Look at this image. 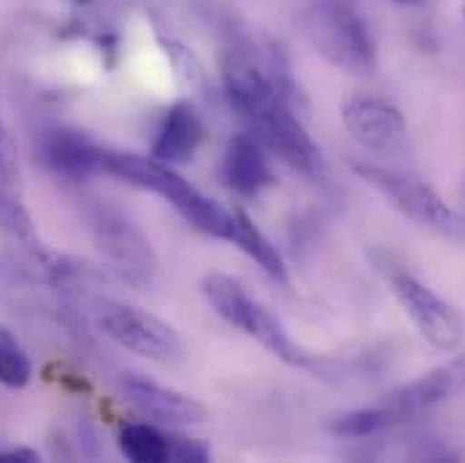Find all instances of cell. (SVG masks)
Wrapping results in <instances>:
<instances>
[{
    "mask_svg": "<svg viewBox=\"0 0 465 463\" xmlns=\"http://www.w3.org/2000/svg\"><path fill=\"white\" fill-rule=\"evenodd\" d=\"M392 293L409 320L417 326L420 337L441 352H452L463 345L465 339V315L455 309L450 301H444L439 293H433L428 285L414 279L409 271L390 274Z\"/></svg>",
    "mask_w": 465,
    "mask_h": 463,
    "instance_id": "obj_7",
    "label": "cell"
},
{
    "mask_svg": "<svg viewBox=\"0 0 465 463\" xmlns=\"http://www.w3.org/2000/svg\"><path fill=\"white\" fill-rule=\"evenodd\" d=\"M33 377V360L25 352L22 342L0 326V385L5 388H25Z\"/></svg>",
    "mask_w": 465,
    "mask_h": 463,
    "instance_id": "obj_19",
    "label": "cell"
},
{
    "mask_svg": "<svg viewBox=\"0 0 465 463\" xmlns=\"http://www.w3.org/2000/svg\"><path fill=\"white\" fill-rule=\"evenodd\" d=\"M104 174H112L116 179L149 190L168 201L195 231L206 233L220 241L235 238V217L225 206L203 196L195 185H190L173 166L157 160V157H143V155H130V152H109L104 149Z\"/></svg>",
    "mask_w": 465,
    "mask_h": 463,
    "instance_id": "obj_1",
    "label": "cell"
},
{
    "mask_svg": "<svg viewBox=\"0 0 465 463\" xmlns=\"http://www.w3.org/2000/svg\"><path fill=\"white\" fill-rule=\"evenodd\" d=\"M203 296L212 304V309L232 328L243 331L246 337H252L254 342H260L273 357H279L287 366L295 368H309V371H320V363L298 347L290 334L284 331V326L262 307L257 304L232 277L228 274H209L203 279Z\"/></svg>",
    "mask_w": 465,
    "mask_h": 463,
    "instance_id": "obj_3",
    "label": "cell"
},
{
    "mask_svg": "<svg viewBox=\"0 0 465 463\" xmlns=\"http://www.w3.org/2000/svg\"><path fill=\"white\" fill-rule=\"evenodd\" d=\"M41 160L60 176L87 179L104 171V149L93 144L84 133L57 127L41 138Z\"/></svg>",
    "mask_w": 465,
    "mask_h": 463,
    "instance_id": "obj_12",
    "label": "cell"
},
{
    "mask_svg": "<svg viewBox=\"0 0 465 463\" xmlns=\"http://www.w3.org/2000/svg\"><path fill=\"white\" fill-rule=\"evenodd\" d=\"M122 390H124V398L141 415H146V418H152L157 423H165V426H198V423L209 420L206 404H201L198 398H193V396H187L182 390L157 385V382H152L146 377L127 374L122 379Z\"/></svg>",
    "mask_w": 465,
    "mask_h": 463,
    "instance_id": "obj_10",
    "label": "cell"
},
{
    "mask_svg": "<svg viewBox=\"0 0 465 463\" xmlns=\"http://www.w3.org/2000/svg\"><path fill=\"white\" fill-rule=\"evenodd\" d=\"M168 461H209V448L198 439L168 437Z\"/></svg>",
    "mask_w": 465,
    "mask_h": 463,
    "instance_id": "obj_21",
    "label": "cell"
},
{
    "mask_svg": "<svg viewBox=\"0 0 465 463\" xmlns=\"http://www.w3.org/2000/svg\"><path fill=\"white\" fill-rule=\"evenodd\" d=\"M0 461L33 463V461H41V456H38L35 450H30V448H19V450H8V453H0Z\"/></svg>",
    "mask_w": 465,
    "mask_h": 463,
    "instance_id": "obj_22",
    "label": "cell"
},
{
    "mask_svg": "<svg viewBox=\"0 0 465 463\" xmlns=\"http://www.w3.org/2000/svg\"><path fill=\"white\" fill-rule=\"evenodd\" d=\"M301 22L314 52L339 71L351 76H368L376 71L379 57L373 35L349 0H314L306 5Z\"/></svg>",
    "mask_w": 465,
    "mask_h": 463,
    "instance_id": "obj_2",
    "label": "cell"
},
{
    "mask_svg": "<svg viewBox=\"0 0 465 463\" xmlns=\"http://www.w3.org/2000/svg\"><path fill=\"white\" fill-rule=\"evenodd\" d=\"M232 217H235V238H232V244L241 247L271 279L284 285L290 277H287V266H284V257L276 249V244L252 223V217L246 212L232 209Z\"/></svg>",
    "mask_w": 465,
    "mask_h": 463,
    "instance_id": "obj_15",
    "label": "cell"
},
{
    "mask_svg": "<svg viewBox=\"0 0 465 463\" xmlns=\"http://www.w3.org/2000/svg\"><path fill=\"white\" fill-rule=\"evenodd\" d=\"M392 3H398V5H420L425 0H392Z\"/></svg>",
    "mask_w": 465,
    "mask_h": 463,
    "instance_id": "obj_23",
    "label": "cell"
},
{
    "mask_svg": "<svg viewBox=\"0 0 465 463\" xmlns=\"http://www.w3.org/2000/svg\"><path fill=\"white\" fill-rule=\"evenodd\" d=\"M203 136H206V130H203L201 116L195 115V109L190 104H176L168 109V115L163 119L149 155L168 166H182V163L193 160Z\"/></svg>",
    "mask_w": 465,
    "mask_h": 463,
    "instance_id": "obj_14",
    "label": "cell"
},
{
    "mask_svg": "<svg viewBox=\"0 0 465 463\" xmlns=\"http://www.w3.org/2000/svg\"><path fill=\"white\" fill-rule=\"evenodd\" d=\"M463 19H465V5H463Z\"/></svg>",
    "mask_w": 465,
    "mask_h": 463,
    "instance_id": "obj_24",
    "label": "cell"
},
{
    "mask_svg": "<svg viewBox=\"0 0 465 463\" xmlns=\"http://www.w3.org/2000/svg\"><path fill=\"white\" fill-rule=\"evenodd\" d=\"M0 187H16L22 190V171H19V149L8 130V125L0 116Z\"/></svg>",
    "mask_w": 465,
    "mask_h": 463,
    "instance_id": "obj_20",
    "label": "cell"
},
{
    "mask_svg": "<svg viewBox=\"0 0 465 463\" xmlns=\"http://www.w3.org/2000/svg\"><path fill=\"white\" fill-rule=\"evenodd\" d=\"M344 127L371 152H395L409 133L406 116L392 104L371 96H360L344 104L341 109Z\"/></svg>",
    "mask_w": 465,
    "mask_h": 463,
    "instance_id": "obj_9",
    "label": "cell"
},
{
    "mask_svg": "<svg viewBox=\"0 0 465 463\" xmlns=\"http://www.w3.org/2000/svg\"><path fill=\"white\" fill-rule=\"evenodd\" d=\"M249 125V133L279 160H284L290 168L301 171L303 176H322L325 160L303 122L298 119V112L287 106L282 98L271 101L260 112L243 119Z\"/></svg>",
    "mask_w": 465,
    "mask_h": 463,
    "instance_id": "obj_5",
    "label": "cell"
},
{
    "mask_svg": "<svg viewBox=\"0 0 465 463\" xmlns=\"http://www.w3.org/2000/svg\"><path fill=\"white\" fill-rule=\"evenodd\" d=\"M101 331L119 347L130 349L154 363H179L184 357V339L173 326L146 309L127 304H106L98 317Z\"/></svg>",
    "mask_w": 465,
    "mask_h": 463,
    "instance_id": "obj_6",
    "label": "cell"
},
{
    "mask_svg": "<svg viewBox=\"0 0 465 463\" xmlns=\"http://www.w3.org/2000/svg\"><path fill=\"white\" fill-rule=\"evenodd\" d=\"M401 418L379 404V407H365V409H349L344 415H336L328 420V431L333 437H349V439H362V437H373L384 428H390L392 423H398Z\"/></svg>",
    "mask_w": 465,
    "mask_h": 463,
    "instance_id": "obj_17",
    "label": "cell"
},
{
    "mask_svg": "<svg viewBox=\"0 0 465 463\" xmlns=\"http://www.w3.org/2000/svg\"><path fill=\"white\" fill-rule=\"evenodd\" d=\"M93 231L98 249L106 255L116 274L127 279L130 285H149L154 277V252L149 247V238L138 231L127 217L112 209H101L93 217Z\"/></svg>",
    "mask_w": 465,
    "mask_h": 463,
    "instance_id": "obj_8",
    "label": "cell"
},
{
    "mask_svg": "<svg viewBox=\"0 0 465 463\" xmlns=\"http://www.w3.org/2000/svg\"><path fill=\"white\" fill-rule=\"evenodd\" d=\"M0 233H5L8 238L25 244L30 249H35L41 244L33 215L25 206L22 190H16V187H0Z\"/></svg>",
    "mask_w": 465,
    "mask_h": 463,
    "instance_id": "obj_18",
    "label": "cell"
},
{
    "mask_svg": "<svg viewBox=\"0 0 465 463\" xmlns=\"http://www.w3.org/2000/svg\"><path fill=\"white\" fill-rule=\"evenodd\" d=\"M349 168L365 185H371L384 198H390V204L395 209H401L406 217H411L414 223L441 233L447 238H463L465 236L463 215L455 212L428 182H422L411 174H401V171L381 168L373 163H360V160H351Z\"/></svg>",
    "mask_w": 465,
    "mask_h": 463,
    "instance_id": "obj_4",
    "label": "cell"
},
{
    "mask_svg": "<svg viewBox=\"0 0 465 463\" xmlns=\"http://www.w3.org/2000/svg\"><path fill=\"white\" fill-rule=\"evenodd\" d=\"M223 176L225 185L238 196H257L276 182L273 168L265 157V146L252 133H238L228 141Z\"/></svg>",
    "mask_w": 465,
    "mask_h": 463,
    "instance_id": "obj_13",
    "label": "cell"
},
{
    "mask_svg": "<svg viewBox=\"0 0 465 463\" xmlns=\"http://www.w3.org/2000/svg\"><path fill=\"white\" fill-rule=\"evenodd\" d=\"M465 390V352L452 357L450 363L428 371L425 377L403 385V388H395L381 404L390 407L398 418H406V415H417L422 409H430L458 393Z\"/></svg>",
    "mask_w": 465,
    "mask_h": 463,
    "instance_id": "obj_11",
    "label": "cell"
},
{
    "mask_svg": "<svg viewBox=\"0 0 465 463\" xmlns=\"http://www.w3.org/2000/svg\"><path fill=\"white\" fill-rule=\"evenodd\" d=\"M119 450L138 463L168 461V437L149 423H127L119 431Z\"/></svg>",
    "mask_w": 465,
    "mask_h": 463,
    "instance_id": "obj_16",
    "label": "cell"
}]
</instances>
